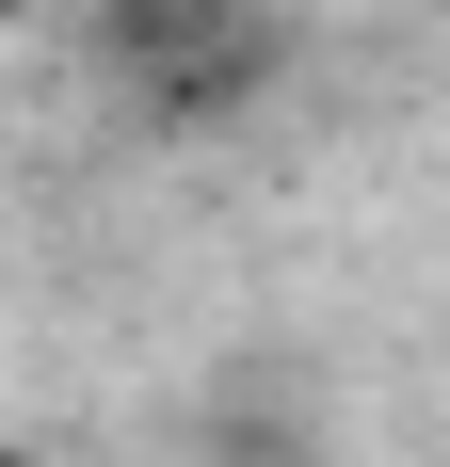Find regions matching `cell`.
Segmentation results:
<instances>
[{
	"label": "cell",
	"instance_id": "obj_2",
	"mask_svg": "<svg viewBox=\"0 0 450 467\" xmlns=\"http://www.w3.org/2000/svg\"><path fill=\"white\" fill-rule=\"evenodd\" d=\"M210 467H322V435H306L290 387H225L210 403Z\"/></svg>",
	"mask_w": 450,
	"mask_h": 467
},
{
	"label": "cell",
	"instance_id": "obj_1",
	"mask_svg": "<svg viewBox=\"0 0 450 467\" xmlns=\"http://www.w3.org/2000/svg\"><path fill=\"white\" fill-rule=\"evenodd\" d=\"M97 65H113L161 130H210V113L273 97L290 33H273V0H97Z\"/></svg>",
	"mask_w": 450,
	"mask_h": 467
},
{
	"label": "cell",
	"instance_id": "obj_3",
	"mask_svg": "<svg viewBox=\"0 0 450 467\" xmlns=\"http://www.w3.org/2000/svg\"><path fill=\"white\" fill-rule=\"evenodd\" d=\"M0 467H33V451H0Z\"/></svg>",
	"mask_w": 450,
	"mask_h": 467
}]
</instances>
